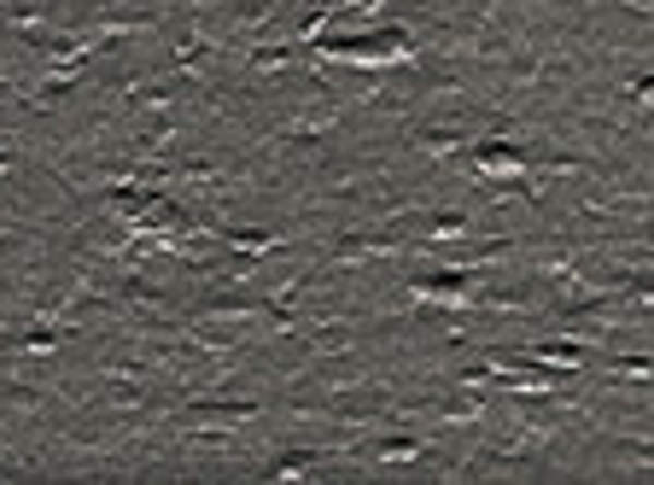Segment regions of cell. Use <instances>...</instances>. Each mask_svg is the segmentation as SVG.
<instances>
[{
  "mask_svg": "<svg viewBox=\"0 0 654 485\" xmlns=\"http://www.w3.org/2000/svg\"><path fill=\"white\" fill-rule=\"evenodd\" d=\"M340 59H357V64H392L409 54V36L404 29H380V36H357V42H333Z\"/></svg>",
  "mask_w": 654,
  "mask_h": 485,
  "instance_id": "6da1fadb",
  "label": "cell"
},
{
  "mask_svg": "<svg viewBox=\"0 0 654 485\" xmlns=\"http://www.w3.org/2000/svg\"><path fill=\"white\" fill-rule=\"evenodd\" d=\"M474 170L479 176H520V153L514 146H474Z\"/></svg>",
  "mask_w": 654,
  "mask_h": 485,
  "instance_id": "7a4b0ae2",
  "label": "cell"
},
{
  "mask_svg": "<svg viewBox=\"0 0 654 485\" xmlns=\"http://www.w3.org/2000/svg\"><path fill=\"white\" fill-rule=\"evenodd\" d=\"M421 298H439V305H462V298H467V281H456V275L421 281Z\"/></svg>",
  "mask_w": 654,
  "mask_h": 485,
  "instance_id": "3957f363",
  "label": "cell"
},
{
  "mask_svg": "<svg viewBox=\"0 0 654 485\" xmlns=\"http://www.w3.org/2000/svg\"><path fill=\"white\" fill-rule=\"evenodd\" d=\"M631 94H637V99H649V106H654V76H643V82H631Z\"/></svg>",
  "mask_w": 654,
  "mask_h": 485,
  "instance_id": "277c9868",
  "label": "cell"
}]
</instances>
